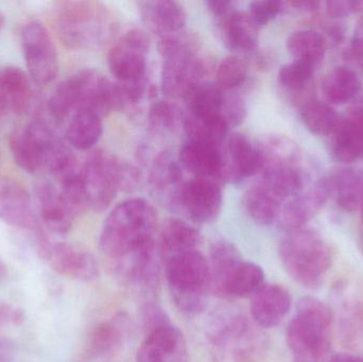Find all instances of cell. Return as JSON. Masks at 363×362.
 <instances>
[{
	"label": "cell",
	"mask_w": 363,
	"mask_h": 362,
	"mask_svg": "<svg viewBox=\"0 0 363 362\" xmlns=\"http://www.w3.org/2000/svg\"><path fill=\"white\" fill-rule=\"evenodd\" d=\"M157 227L155 206L143 198H132L108 215L100 234L101 252L110 261L121 259L153 239Z\"/></svg>",
	"instance_id": "6da1fadb"
},
{
	"label": "cell",
	"mask_w": 363,
	"mask_h": 362,
	"mask_svg": "<svg viewBox=\"0 0 363 362\" xmlns=\"http://www.w3.org/2000/svg\"><path fill=\"white\" fill-rule=\"evenodd\" d=\"M60 40L74 50H93L104 46L116 29L112 13L95 1H61L55 9Z\"/></svg>",
	"instance_id": "7a4b0ae2"
},
{
	"label": "cell",
	"mask_w": 363,
	"mask_h": 362,
	"mask_svg": "<svg viewBox=\"0 0 363 362\" xmlns=\"http://www.w3.org/2000/svg\"><path fill=\"white\" fill-rule=\"evenodd\" d=\"M279 254L290 278L306 288L319 287L332 267V249L318 232L306 227L288 231Z\"/></svg>",
	"instance_id": "3957f363"
},
{
	"label": "cell",
	"mask_w": 363,
	"mask_h": 362,
	"mask_svg": "<svg viewBox=\"0 0 363 362\" xmlns=\"http://www.w3.org/2000/svg\"><path fill=\"white\" fill-rule=\"evenodd\" d=\"M207 337L216 362H260L268 348L262 327L236 312L215 317Z\"/></svg>",
	"instance_id": "277c9868"
},
{
	"label": "cell",
	"mask_w": 363,
	"mask_h": 362,
	"mask_svg": "<svg viewBox=\"0 0 363 362\" xmlns=\"http://www.w3.org/2000/svg\"><path fill=\"white\" fill-rule=\"evenodd\" d=\"M166 280L177 307L194 316L204 312L211 293L208 259L199 250L182 253L164 261Z\"/></svg>",
	"instance_id": "5b68a950"
},
{
	"label": "cell",
	"mask_w": 363,
	"mask_h": 362,
	"mask_svg": "<svg viewBox=\"0 0 363 362\" xmlns=\"http://www.w3.org/2000/svg\"><path fill=\"white\" fill-rule=\"evenodd\" d=\"M196 43L191 38L176 35L160 40L163 59L161 86L167 97H185L208 74V61L199 53Z\"/></svg>",
	"instance_id": "8992f818"
},
{
	"label": "cell",
	"mask_w": 363,
	"mask_h": 362,
	"mask_svg": "<svg viewBox=\"0 0 363 362\" xmlns=\"http://www.w3.org/2000/svg\"><path fill=\"white\" fill-rule=\"evenodd\" d=\"M333 315L321 300L304 297L287 329V344L296 362H318L330 348Z\"/></svg>",
	"instance_id": "52a82bcc"
},
{
	"label": "cell",
	"mask_w": 363,
	"mask_h": 362,
	"mask_svg": "<svg viewBox=\"0 0 363 362\" xmlns=\"http://www.w3.org/2000/svg\"><path fill=\"white\" fill-rule=\"evenodd\" d=\"M163 263L155 239L143 244L138 250L111 261L115 278L123 286L146 295L157 293L161 281Z\"/></svg>",
	"instance_id": "ba28073f"
},
{
	"label": "cell",
	"mask_w": 363,
	"mask_h": 362,
	"mask_svg": "<svg viewBox=\"0 0 363 362\" xmlns=\"http://www.w3.org/2000/svg\"><path fill=\"white\" fill-rule=\"evenodd\" d=\"M69 80L74 89L77 112L91 111L104 117L125 106L118 83L112 82L97 70H80Z\"/></svg>",
	"instance_id": "9c48e42d"
},
{
	"label": "cell",
	"mask_w": 363,
	"mask_h": 362,
	"mask_svg": "<svg viewBox=\"0 0 363 362\" xmlns=\"http://www.w3.org/2000/svg\"><path fill=\"white\" fill-rule=\"evenodd\" d=\"M151 40L146 31H128L108 52V67L121 84H133L147 81V55Z\"/></svg>",
	"instance_id": "30bf717a"
},
{
	"label": "cell",
	"mask_w": 363,
	"mask_h": 362,
	"mask_svg": "<svg viewBox=\"0 0 363 362\" xmlns=\"http://www.w3.org/2000/svg\"><path fill=\"white\" fill-rule=\"evenodd\" d=\"M21 47L32 80L40 85L52 82L59 72V57L45 26L38 21L28 23L21 31Z\"/></svg>",
	"instance_id": "8fae6325"
},
{
	"label": "cell",
	"mask_w": 363,
	"mask_h": 362,
	"mask_svg": "<svg viewBox=\"0 0 363 362\" xmlns=\"http://www.w3.org/2000/svg\"><path fill=\"white\" fill-rule=\"evenodd\" d=\"M117 162L118 159L113 155L98 150L89 155L81 169L89 206L94 212L108 210L116 197Z\"/></svg>",
	"instance_id": "7c38bea8"
},
{
	"label": "cell",
	"mask_w": 363,
	"mask_h": 362,
	"mask_svg": "<svg viewBox=\"0 0 363 362\" xmlns=\"http://www.w3.org/2000/svg\"><path fill=\"white\" fill-rule=\"evenodd\" d=\"M57 137L50 125L43 118L35 119L14 132L10 137V149L15 163L28 174L44 172L47 152Z\"/></svg>",
	"instance_id": "4fadbf2b"
},
{
	"label": "cell",
	"mask_w": 363,
	"mask_h": 362,
	"mask_svg": "<svg viewBox=\"0 0 363 362\" xmlns=\"http://www.w3.org/2000/svg\"><path fill=\"white\" fill-rule=\"evenodd\" d=\"M40 251L45 261L60 276L80 282H91L99 276L95 256L81 247L40 238Z\"/></svg>",
	"instance_id": "5bb4252c"
},
{
	"label": "cell",
	"mask_w": 363,
	"mask_h": 362,
	"mask_svg": "<svg viewBox=\"0 0 363 362\" xmlns=\"http://www.w3.org/2000/svg\"><path fill=\"white\" fill-rule=\"evenodd\" d=\"M221 183L194 178L182 188L178 212L198 225L217 220L223 203Z\"/></svg>",
	"instance_id": "9a60e30c"
},
{
	"label": "cell",
	"mask_w": 363,
	"mask_h": 362,
	"mask_svg": "<svg viewBox=\"0 0 363 362\" xmlns=\"http://www.w3.org/2000/svg\"><path fill=\"white\" fill-rule=\"evenodd\" d=\"M189 351L183 333L170 322L145 334L136 362H189Z\"/></svg>",
	"instance_id": "2e32d148"
},
{
	"label": "cell",
	"mask_w": 363,
	"mask_h": 362,
	"mask_svg": "<svg viewBox=\"0 0 363 362\" xmlns=\"http://www.w3.org/2000/svg\"><path fill=\"white\" fill-rule=\"evenodd\" d=\"M0 220L21 230L40 229V216L27 189L9 178H0Z\"/></svg>",
	"instance_id": "e0dca14e"
},
{
	"label": "cell",
	"mask_w": 363,
	"mask_h": 362,
	"mask_svg": "<svg viewBox=\"0 0 363 362\" xmlns=\"http://www.w3.org/2000/svg\"><path fill=\"white\" fill-rule=\"evenodd\" d=\"M224 183H239L264 169V159L256 145L241 133L228 138L223 150Z\"/></svg>",
	"instance_id": "ac0fdd59"
},
{
	"label": "cell",
	"mask_w": 363,
	"mask_h": 362,
	"mask_svg": "<svg viewBox=\"0 0 363 362\" xmlns=\"http://www.w3.org/2000/svg\"><path fill=\"white\" fill-rule=\"evenodd\" d=\"M180 164L194 178L224 183L223 149L219 145L188 140L179 155Z\"/></svg>",
	"instance_id": "d6986e66"
},
{
	"label": "cell",
	"mask_w": 363,
	"mask_h": 362,
	"mask_svg": "<svg viewBox=\"0 0 363 362\" xmlns=\"http://www.w3.org/2000/svg\"><path fill=\"white\" fill-rule=\"evenodd\" d=\"M184 184L181 165L169 152H162L155 157L149 174V185L163 205L178 212Z\"/></svg>",
	"instance_id": "ffe728a7"
},
{
	"label": "cell",
	"mask_w": 363,
	"mask_h": 362,
	"mask_svg": "<svg viewBox=\"0 0 363 362\" xmlns=\"http://www.w3.org/2000/svg\"><path fill=\"white\" fill-rule=\"evenodd\" d=\"M328 199H330V188L325 176L318 181L306 193H301L284 205L281 214L284 227L288 231L305 227L321 212Z\"/></svg>",
	"instance_id": "44dd1931"
},
{
	"label": "cell",
	"mask_w": 363,
	"mask_h": 362,
	"mask_svg": "<svg viewBox=\"0 0 363 362\" xmlns=\"http://www.w3.org/2000/svg\"><path fill=\"white\" fill-rule=\"evenodd\" d=\"M291 295L285 287L264 284L251 298L252 320L262 329L277 327L291 307Z\"/></svg>",
	"instance_id": "7402d4cb"
},
{
	"label": "cell",
	"mask_w": 363,
	"mask_h": 362,
	"mask_svg": "<svg viewBox=\"0 0 363 362\" xmlns=\"http://www.w3.org/2000/svg\"><path fill=\"white\" fill-rule=\"evenodd\" d=\"M131 332V322L125 314H118L99 323L89 334L86 352L91 358H108L123 350Z\"/></svg>",
	"instance_id": "603a6c76"
},
{
	"label": "cell",
	"mask_w": 363,
	"mask_h": 362,
	"mask_svg": "<svg viewBox=\"0 0 363 362\" xmlns=\"http://www.w3.org/2000/svg\"><path fill=\"white\" fill-rule=\"evenodd\" d=\"M31 100V84L23 70L15 66L0 70V119L10 114H26Z\"/></svg>",
	"instance_id": "cb8c5ba5"
},
{
	"label": "cell",
	"mask_w": 363,
	"mask_h": 362,
	"mask_svg": "<svg viewBox=\"0 0 363 362\" xmlns=\"http://www.w3.org/2000/svg\"><path fill=\"white\" fill-rule=\"evenodd\" d=\"M333 157L343 164H352L363 157V108H356L333 132Z\"/></svg>",
	"instance_id": "d4e9b609"
},
{
	"label": "cell",
	"mask_w": 363,
	"mask_h": 362,
	"mask_svg": "<svg viewBox=\"0 0 363 362\" xmlns=\"http://www.w3.org/2000/svg\"><path fill=\"white\" fill-rule=\"evenodd\" d=\"M38 213L47 229L52 233H68L72 229L74 216L66 205L61 191L52 183L40 181L35 186Z\"/></svg>",
	"instance_id": "484cf974"
},
{
	"label": "cell",
	"mask_w": 363,
	"mask_h": 362,
	"mask_svg": "<svg viewBox=\"0 0 363 362\" xmlns=\"http://www.w3.org/2000/svg\"><path fill=\"white\" fill-rule=\"evenodd\" d=\"M140 15L145 25L155 34L167 38L180 32L185 27L187 14L181 4L170 0L143 1Z\"/></svg>",
	"instance_id": "4316f807"
},
{
	"label": "cell",
	"mask_w": 363,
	"mask_h": 362,
	"mask_svg": "<svg viewBox=\"0 0 363 362\" xmlns=\"http://www.w3.org/2000/svg\"><path fill=\"white\" fill-rule=\"evenodd\" d=\"M202 242L200 232L190 223L178 218L164 221L157 242L163 263L170 257L198 250Z\"/></svg>",
	"instance_id": "83f0119b"
},
{
	"label": "cell",
	"mask_w": 363,
	"mask_h": 362,
	"mask_svg": "<svg viewBox=\"0 0 363 362\" xmlns=\"http://www.w3.org/2000/svg\"><path fill=\"white\" fill-rule=\"evenodd\" d=\"M225 91L217 83L200 82L194 85L185 96L187 114L198 120L225 121L223 117ZM226 123V121H225Z\"/></svg>",
	"instance_id": "f1b7e54d"
},
{
	"label": "cell",
	"mask_w": 363,
	"mask_h": 362,
	"mask_svg": "<svg viewBox=\"0 0 363 362\" xmlns=\"http://www.w3.org/2000/svg\"><path fill=\"white\" fill-rule=\"evenodd\" d=\"M267 168H303V154L298 145L281 134L262 136L256 142ZM262 169V170H264Z\"/></svg>",
	"instance_id": "f546056e"
},
{
	"label": "cell",
	"mask_w": 363,
	"mask_h": 362,
	"mask_svg": "<svg viewBox=\"0 0 363 362\" xmlns=\"http://www.w3.org/2000/svg\"><path fill=\"white\" fill-rule=\"evenodd\" d=\"M258 29L247 13L234 12L220 21V35L228 49L237 52H249L257 47Z\"/></svg>",
	"instance_id": "4dcf8cb0"
},
{
	"label": "cell",
	"mask_w": 363,
	"mask_h": 362,
	"mask_svg": "<svg viewBox=\"0 0 363 362\" xmlns=\"http://www.w3.org/2000/svg\"><path fill=\"white\" fill-rule=\"evenodd\" d=\"M330 198H334L337 205L352 213L359 210L363 198V174L359 170L341 167L330 172L328 176Z\"/></svg>",
	"instance_id": "1f68e13d"
},
{
	"label": "cell",
	"mask_w": 363,
	"mask_h": 362,
	"mask_svg": "<svg viewBox=\"0 0 363 362\" xmlns=\"http://www.w3.org/2000/svg\"><path fill=\"white\" fill-rule=\"evenodd\" d=\"M264 285V270L251 261H241L235 266L222 290L221 299L252 298Z\"/></svg>",
	"instance_id": "d6a6232c"
},
{
	"label": "cell",
	"mask_w": 363,
	"mask_h": 362,
	"mask_svg": "<svg viewBox=\"0 0 363 362\" xmlns=\"http://www.w3.org/2000/svg\"><path fill=\"white\" fill-rule=\"evenodd\" d=\"M362 91L358 74L347 66H337L328 72L322 81V93L330 106H340L352 101Z\"/></svg>",
	"instance_id": "836d02e7"
},
{
	"label": "cell",
	"mask_w": 363,
	"mask_h": 362,
	"mask_svg": "<svg viewBox=\"0 0 363 362\" xmlns=\"http://www.w3.org/2000/svg\"><path fill=\"white\" fill-rule=\"evenodd\" d=\"M243 204L250 218L260 225L274 223L281 217L284 208L283 200L259 182L245 193Z\"/></svg>",
	"instance_id": "e575fe53"
},
{
	"label": "cell",
	"mask_w": 363,
	"mask_h": 362,
	"mask_svg": "<svg viewBox=\"0 0 363 362\" xmlns=\"http://www.w3.org/2000/svg\"><path fill=\"white\" fill-rule=\"evenodd\" d=\"M242 261L238 249L226 242L218 240L213 242L209 252V274H211V293L221 298L226 278L237 264Z\"/></svg>",
	"instance_id": "d590c367"
},
{
	"label": "cell",
	"mask_w": 363,
	"mask_h": 362,
	"mask_svg": "<svg viewBox=\"0 0 363 362\" xmlns=\"http://www.w3.org/2000/svg\"><path fill=\"white\" fill-rule=\"evenodd\" d=\"M104 133L102 117L91 111H79L70 119L66 130L68 142L77 150H91Z\"/></svg>",
	"instance_id": "8d00e7d4"
},
{
	"label": "cell",
	"mask_w": 363,
	"mask_h": 362,
	"mask_svg": "<svg viewBox=\"0 0 363 362\" xmlns=\"http://www.w3.org/2000/svg\"><path fill=\"white\" fill-rule=\"evenodd\" d=\"M288 51L296 61L318 66L326 52V40L320 32L313 29L296 30L286 42Z\"/></svg>",
	"instance_id": "74e56055"
},
{
	"label": "cell",
	"mask_w": 363,
	"mask_h": 362,
	"mask_svg": "<svg viewBox=\"0 0 363 362\" xmlns=\"http://www.w3.org/2000/svg\"><path fill=\"white\" fill-rule=\"evenodd\" d=\"M301 118L311 133L320 136L332 135L341 119L333 106L315 99L302 104Z\"/></svg>",
	"instance_id": "f35d334b"
},
{
	"label": "cell",
	"mask_w": 363,
	"mask_h": 362,
	"mask_svg": "<svg viewBox=\"0 0 363 362\" xmlns=\"http://www.w3.org/2000/svg\"><path fill=\"white\" fill-rule=\"evenodd\" d=\"M317 66L304 61L294 60L283 65L279 72V83L289 91H302L309 84Z\"/></svg>",
	"instance_id": "ab89813d"
},
{
	"label": "cell",
	"mask_w": 363,
	"mask_h": 362,
	"mask_svg": "<svg viewBox=\"0 0 363 362\" xmlns=\"http://www.w3.org/2000/svg\"><path fill=\"white\" fill-rule=\"evenodd\" d=\"M183 120V114L176 104L170 101L155 102L149 110V125L157 133L174 131Z\"/></svg>",
	"instance_id": "60d3db41"
},
{
	"label": "cell",
	"mask_w": 363,
	"mask_h": 362,
	"mask_svg": "<svg viewBox=\"0 0 363 362\" xmlns=\"http://www.w3.org/2000/svg\"><path fill=\"white\" fill-rule=\"evenodd\" d=\"M60 184L62 197L74 217L79 216L89 208V199L81 172L62 181Z\"/></svg>",
	"instance_id": "b9f144b4"
},
{
	"label": "cell",
	"mask_w": 363,
	"mask_h": 362,
	"mask_svg": "<svg viewBox=\"0 0 363 362\" xmlns=\"http://www.w3.org/2000/svg\"><path fill=\"white\" fill-rule=\"evenodd\" d=\"M247 65L242 60L235 55L223 59L218 66L217 85L223 91H232L243 84L247 79Z\"/></svg>",
	"instance_id": "7bdbcfd3"
},
{
	"label": "cell",
	"mask_w": 363,
	"mask_h": 362,
	"mask_svg": "<svg viewBox=\"0 0 363 362\" xmlns=\"http://www.w3.org/2000/svg\"><path fill=\"white\" fill-rule=\"evenodd\" d=\"M285 10V2L277 0L253 1L250 4V17L258 28L268 25Z\"/></svg>",
	"instance_id": "ee69618b"
},
{
	"label": "cell",
	"mask_w": 363,
	"mask_h": 362,
	"mask_svg": "<svg viewBox=\"0 0 363 362\" xmlns=\"http://www.w3.org/2000/svg\"><path fill=\"white\" fill-rule=\"evenodd\" d=\"M143 327L145 334L172 322L167 312L153 302H147L140 310Z\"/></svg>",
	"instance_id": "f6af8a7d"
},
{
	"label": "cell",
	"mask_w": 363,
	"mask_h": 362,
	"mask_svg": "<svg viewBox=\"0 0 363 362\" xmlns=\"http://www.w3.org/2000/svg\"><path fill=\"white\" fill-rule=\"evenodd\" d=\"M140 172L138 168L128 162H117V180H118L119 191H133L140 184Z\"/></svg>",
	"instance_id": "bcb514c9"
},
{
	"label": "cell",
	"mask_w": 363,
	"mask_h": 362,
	"mask_svg": "<svg viewBox=\"0 0 363 362\" xmlns=\"http://www.w3.org/2000/svg\"><path fill=\"white\" fill-rule=\"evenodd\" d=\"M247 108L245 101L238 96H226L223 117L228 127H237L245 118Z\"/></svg>",
	"instance_id": "7dc6e473"
},
{
	"label": "cell",
	"mask_w": 363,
	"mask_h": 362,
	"mask_svg": "<svg viewBox=\"0 0 363 362\" xmlns=\"http://www.w3.org/2000/svg\"><path fill=\"white\" fill-rule=\"evenodd\" d=\"M360 19L356 26L355 32L352 38L351 45L347 49V57L358 62L363 70V1H360L359 11Z\"/></svg>",
	"instance_id": "c3c4849f"
},
{
	"label": "cell",
	"mask_w": 363,
	"mask_h": 362,
	"mask_svg": "<svg viewBox=\"0 0 363 362\" xmlns=\"http://www.w3.org/2000/svg\"><path fill=\"white\" fill-rule=\"evenodd\" d=\"M360 1L351 0H337V1L326 2V11L333 18H345L353 13H358Z\"/></svg>",
	"instance_id": "681fc988"
},
{
	"label": "cell",
	"mask_w": 363,
	"mask_h": 362,
	"mask_svg": "<svg viewBox=\"0 0 363 362\" xmlns=\"http://www.w3.org/2000/svg\"><path fill=\"white\" fill-rule=\"evenodd\" d=\"M25 315L9 304H0V325H21Z\"/></svg>",
	"instance_id": "f907efd6"
},
{
	"label": "cell",
	"mask_w": 363,
	"mask_h": 362,
	"mask_svg": "<svg viewBox=\"0 0 363 362\" xmlns=\"http://www.w3.org/2000/svg\"><path fill=\"white\" fill-rule=\"evenodd\" d=\"M207 8L215 16L223 18L230 13L234 12V2L228 0H211L205 2Z\"/></svg>",
	"instance_id": "816d5d0a"
},
{
	"label": "cell",
	"mask_w": 363,
	"mask_h": 362,
	"mask_svg": "<svg viewBox=\"0 0 363 362\" xmlns=\"http://www.w3.org/2000/svg\"><path fill=\"white\" fill-rule=\"evenodd\" d=\"M15 356V349L12 342L0 337V362H12Z\"/></svg>",
	"instance_id": "f5cc1de1"
},
{
	"label": "cell",
	"mask_w": 363,
	"mask_h": 362,
	"mask_svg": "<svg viewBox=\"0 0 363 362\" xmlns=\"http://www.w3.org/2000/svg\"><path fill=\"white\" fill-rule=\"evenodd\" d=\"M292 6L298 9V10L307 11V12H313V11L318 10L320 6L319 1H296L291 2Z\"/></svg>",
	"instance_id": "db71d44e"
},
{
	"label": "cell",
	"mask_w": 363,
	"mask_h": 362,
	"mask_svg": "<svg viewBox=\"0 0 363 362\" xmlns=\"http://www.w3.org/2000/svg\"><path fill=\"white\" fill-rule=\"evenodd\" d=\"M350 354H336L330 359L328 362H347L349 361Z\"/></svg>",
	"instance_id": "11a10c76"
},
{
	"label": "cell",
	"mask_w": 363,
	"mask_h": 362,
	"mask_svg": "<svg viewBox=\"0 0 363 362\" xmlns=\"http://www.w3.org/2000/svg\"><path fill=\"white\" fill-rule=\"evenodd\" d=\"M6 274V266H4V261L0 259V278H4Z\"/></svg>",
	"instance_id": "9f6ffc18"
},
{
	"label": "cell",
	"mask_w": 363,
	"mask_h": 362,
	"mask_svg": "<svg viewBox=\"0 0 363 362\" xmlns=\"http://www.w3.org/2000/svg\"><path fill=\"white\" fill-rule=\"evenodd\" d=\"M347 362H363L362 357L359 356H353V355H350L349 361Z\"/></svg>",
	"instance_id": "6f0895ef"
},
{
	"label": "cell",
	"mask_w": 363,
	"mask_h": 362,
	"mask_svg": "<svg viewBox=\"0 0 363 362\" xmlns=\"http://www.w3.org/2000/svg\"><path fill=\"white\" fill-rule=\"evenodd\" d=\"M4 23H6V18H4V13L0 10V31H1L2 28H4Z\"/></svg>",
	"instance_id": "680465c9"
},
{
	"label": "cell",
	"mask_w": 363,
	"mask_h": 362,
	"mask_svg": "<svg viewBox=\"0 0 363 362\" xmlns=\"http://www.w3.org/2000/svg\"><path fill=\"white\" fill-rule=\"evenodd\" d=\"M359 210H360V212H362V223H363V198H362V204H360Z\"/></svg>",
	"instance_id": "91938a15"
}]
</instances>
